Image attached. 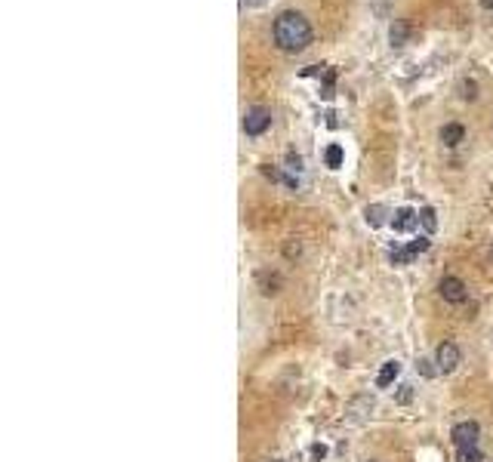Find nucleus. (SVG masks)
I'll return each mask as SVG.
<instances>
[{
    "label": "nucleus",
    "mask_w": 493,
    "mask_h": 462,
    "mask_svg": "<svg viewBox=\"0 0 493 462\" xmlns=\"http://www.w3.org/2000/svg\"><path fill=\"white\" fill-rule=\"evenodd\" d=\"M419 222H423V228L432 234V231L438 228V216H435V210H432V207H423V210H419Z\"/></svg>",
    "instance_id": "14"
},
{
    "label": "nucleus",
    "mask_w": 493,
    "mask_h": 462,
    "mask_svg": "<svg viewBox=\"0 0 493 462\" xmlns=\"http://www.w3.org/2000/svg\"><path fill=\"white\" fill-rule=\"evenodd\" d=\"M478 434H481V425H478L475 419H465V422H456V425H453L450 438L459 450V447H478Z\"/></svg>",
    "instance_id": "3"
},
{
    "label": "nucleus",
    "mask_w": 493,
    "mask_h": 462,
    "mask_svg": "<svg viewBox=\"0 0 493 462\" xmlns=\"http://www.w3.org/2000/svg\"><path fill=\"white\" fill-rule=\"evenodd\" d=\"M463 139H465V130L459 127V123H447V127L441 130V142L447 145V148H456Z\"/></svg>",
    "instance_id": "10"
},
{
    "label": "nucleus",
    "mask_w": 493,
    "mask_h": 462,
    "mask_svg": "<svg viewBox=\"0 0 493 462\" xmlns=\"http://www.w3.org/2000/svg\"><path fill=\"white\" fill-rule=\"evenodd\" d=\"M459 361H463V354H459V348L453 345V342H441L435 352V364L441 373H453V370L459 367Z\"/></svg>",
    "instance_id": "6"
},
{
    "label": "nucleus",
    "mask_w": 493,
    "mask_h": 462,
    "mask_svg": "<svg viewBox=\"0 0 493 462\" xmlns=\"http://www.w3.org/2000/svg\"><path fill=\"white\" fill-rule=\"evenodd\" d=\"M274 43H278V50L284 52H302L308 43H312V25H308V19L302 16V12H281L278 19H274Z\"/></svg>",
    "instance_id": "1"
},
{
    "label": "nucleus",
    "mask_w": 493,
    "mask_h": 462,
    "mask_svg": "<svg viewBox=\"0 0 493 462\" xmlns=\"http://www.w3.org/2000/svg\"><path fill=\"white\" fill-rule=\"evenodd\" d=\"M478 96V83L475 81H463V99H475Z\"/></svg>",
    "instance_id": "16"
},
{
    "label": "nucleus",
    "mask_w": 493,
    "mask_h": 462,
    "mask_svg": "<svg viewBox=\"0 0 493 462\" xmlns=\"http://www.w3.org/2000/svg\"><path fill=\"white\" fill-rule=\"evenodd\" d=\"M287 256H290V259L293 256H299V243H287Z\"/></svg>",
    "instance_id": "19"
},
{
    "label": "nucleus",
    "mask_w": 493,
    "mask_h": 462,
    "mask_svg": "<svg viewBox=\"0 0 493 462\" xmlns=\"http://www.w3.org/2000/svg\"><path fill=\"white\" fill-rule=\"evenodd\" d=\"M416 370L425 376V379H432V376H438V373H441L438 367H432V361H429V358H419V361H416Z\"/></svg>",
    "instance_id": "15"
},
{
    "label": "nucleus",
    "mask_w": 493,
    "mask_h": 462,
    "mask_svg": "<svg viewBox=\"0 0 493 462\" xmlns=\"http://www.w3.org/2000/svg\"><path fill=\"white\" fill-rule=\"evenodd\" d=\"M425 250H429V237H416V241H410L407 247L392 250L389 259L394 262V265H407V262H413L419 253H425Z\"/></svg>",
    "instance_id": "5"
},
{
    "label": "nucleus",
    "mask_w": 493,
    "mask_h": 462,
    "mask_svg": "<svg viewBox=\"0 0 493 462\" xmlns=\"http://www.w3.org/2000/svg\"><path fill=\"white\" fill-rule=\"evenodd\" d=\"M456 462H484L481 450L478 447H459L456 450Z\"/></svg>",
    "instance_id": "13"
},
{
    "label": "nucleus",
    "mask_w": 493,
    "mask_h": 462,
    "mask_svg": "<svg viewBox=\"0 0 493 462\" xmlns=\"http://www.w3.org/2000/svg\"><path fill=\"white\" fill-rule=\"evenodd\" d=\"M308 453H312V459H327V447L324 444H312V450H308Z\"/></svg>",
    "instance_id": "17"
},
{
    "label": "nucleus",
    "mask_w": 493,
    "mask_h": 462,
    "mask_svg": "<svg viewBox=\"0 0 493 462\" xmlns=\"http://www.w3.org/2000/svg\"><path fill=\"white\" fill-rule=\"evenodd\" d=\"M413 398V385H401V392H398V401L401 404H407V401Z\"/></svg>",
    "instance_id": "18"
},
{
    "label": "nucleus",
    "mask_w": 493,
    "mask_h": 462,
    "mask_svg": "<svg viewBox=\"0 0 493 462\" xmlns=\"http://www.w3.org/2000/svg\"><path fill=\"white\" fill-rule=\"evenodd\" d=\"M407 34H410V25H407L404 19H394L392 28H389V41H392V46H404V43H407Z\"/></svg>",
    "instance_id": "9"
},
{
    "label": "nucleus",
    "mask_w": 493,
    "mask_h": 462,
    "mask_svg": "<svg viewBox=\"0 0 493 462\" xmlns=\"http://www.w3.org/2000/svg\"><path fill=\"white\" fill-rule=\"evenodd\" d=\"M370 462H373V459H370Z\"/></svg>",
    "instance_id": "22"
},
{
    "label": "nucleus",
    "mask_w": 493,
    "mask_h": 462,
    "mask_svg": "<svg viewBox=\"0 0 493 462\" xmlns=\"http://www.w3.org/2000/svg\"><path fill=\"white\" fill-rule=\"evenodd\" d=\"M265 0H244V6H262Z\"/></svg>",
    "instance_id": "20"
},
{
    "label": "nucleus",
    "mask_w": 493,
    "mask_h": 462,
    "mask_svg": "<svg viewBox=\"0 0 493 462\" xmlns=\"http://www.w3.org/2000/svg\"><path fill=\"white\" fill-rule=\"evenodd\" d=\"M385 213H389V210H385L383 203H373V207H367V210H364V219H367V225H370V228H379V225H385Z\"/></svg>",
    "instance_id": "11"
},
{
    "label": "nucleus",
    "mask_w": 493,
    "mask_h": 462,
    "mask_svg": "<svg viewBox=\"0 0 493 462\" xmlns=\"http://www.w3.org/2000/svg\"><path fill=\"white\" fill-rule=\"evenodd\" d=\"M416 225H419V213H416V210H410V207L394 210V216H392V228L398 231V234H407V231H413Z\"/></svg>",
    "instance_id": "7"
},
{
    "label": "nucleus",
    "mask_w": 493,
    "mask_h": 462,
    "mask_svg": "<svg viewBox=\"0 0 493 462\" xmlns=\"http://www.w3.org/2000/svg\"><path fill=\"white\" fill-rule=\"evenodd\" d=\"M272 127V111L265 105H253V108L244 111V133L247 136H262Z\"/></svg>",
    "instance_id": "2"
},
{
    "label": "nucleus",
    "mask_w": 493,
    "mask_h": 462,
    "mask_svg": "<svg viewBox=\"0 0 493 462\" xmlns=\"http://www.w3.org/2000/svg\"><path fill=\"white\" fill-rule=\"evenodd\" d=\"M438 290H441L444 302H450V305H463V302L469 299V290H465V283L459 281V277H453V274L441 277V283H438Z\"/></svg>",
    "instance_id": "4"
},
{
    "label": "nucleus",
    "mask_w": 493,
    "mask_h": 462,
    "mask_svg": "<svg viewBox=\"0 0 493 462\" xmlns=\"http://www.w3.org/2000/svg\"><path fill=\"white\" fill-rule=\"evenodd\" d=\"M324 161H327V167H330V170L343 167V161H345V151H343V145H330V148L324 151Z\"/></svg>",
    "instance_id": "12"
},
{
    "label": "nucleus",
    "mask_w": 493,
    "mask_h": 462,
    "mask_svg": "<svg viewBox=\"0 0 493 462\" xmlns=\"http://www.w3.org/2000/svg\"><path fill=\"white\" fill-rule=\"evenodd\" d=\"M398 373H401V364L398 361H385L383 370H379V376H376V385L379 388H389L394 379H398Z\"/></svg>",
    "instance_id": "8"
},
{
    "label": "nucleus",
    "mask_w": 493,
    "mask_h": 462,
    "mask_svg": "<svg viewBox=\"0 0 493 462\" xmlns=\"http://www.w3.org/2000/svg\"><path fill=\"white\" fill-rule=\"evenodd\" d=\"M481 6L484 10H493V0H481Z\"/></svg>",
    "instance_id": "21"
}]
</instances>
